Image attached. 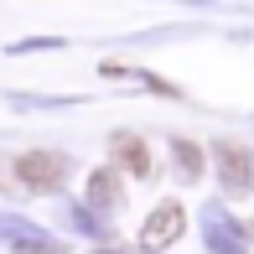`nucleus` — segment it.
<instances>
[{
    "instance_id": "3",
    "label": "nucleus",
    "mask_w": 254,
    "mask_h": 254,
    "mask_svg": "<svg viewBox=\"0 0 254 254\" xmlns=\"http://www.w3.org/2000/svg\"><path fill=\"white\" fill-rule=\"evenodd\" d=\"M218 177H223L228 192H249V182H254V151H244V145H218Z\"/></svg>"
},
{
    "instance_id": "6",
    "label": "nucleus",
    "mask_w": 254,
    "mask_h": 254,
    "mask_svg": "<svg viewBox=\"0 0 254 254\" xmlns=\"http://www.w3.org/2000/svg\"><path fill=\"white\" fill-rule=\"evenodd\" d=\"M114 187H120V177H114V171H94V177H88V192H94V202H99V207H109V202H114Z\"/></svg>"
},
{
    "instance_id": "4",
    "label": "nucleus",
    "mask_w": 254,
    "mask_h": 254,
    "mask_svg": "<svg viewBox=\"0 0 254 254\" xmlns=\"http://www.w3.org/2000/svg\"><path fill=\"white\" fill-rule=\"evenodd\" d=\"M109 145H114V161H120L130 177H151V166H156V161H151V151H145V140H140L135 130H120Z\"/></svg>"
},
{
    "instance_id": "7",
    "label": "nucleus",
    "mask_w": 254,
    "mask_h": 254,
    "mask_svg": "<svg viewBox=\"0 0 254 254\" xmlns=\"http://www.w3.org/2000/svg\"><path fill=\"white\" fill-rule=\"evenodd\" d=\"M0 192H5V171H0Z\"/></svg>"
},
{
    "instance_id": "2",
    "label": "nucleus",
    "mask_w": 254,
    "mask_h": 254,
    "mask_svg": "<svg viewBox=\"0 0 254 254\" xmlns=\"http://www.w3.org/2000/svg\"><path fill=\"white\" fill-rule=\"evenodd\" d=\"M182 223H187L182 202H161L156 213L145 218V228H140V244H145V249H166V244H177V239H182Z\"/></svg>"
},
{
    "instance_id": "5",
    "label": "nucleus",
    "mask_w": 254,
    "mask_h": 254,
    "mask_svg": "<svg viewBox=\"0 0 254 254\" xmlns=\"http://www.w3.org/2000/svg\"><path fill=\"white\" fill-rule=\"evenodd\" d=\"M171 151H177V166H182V177H187V182H197V177H202V151H197L192 140H177Z\"/></svg>"
},
{
    "instance_id": "1",
    "label": "nucleus",
    "mask_w": 254,
    "mask_h": 254,
    "mask_svg": "<svg viewBox=\"0 0 254 254\" xmlns=\"http://www.w3.org/2000/svg\"><path fill=\"white\" fill-rule=\"evenodd\" d=\"M67 177V161L57 151H21L16 156V182L21 192H57Z\"/></svg>"
}]
</instances>
